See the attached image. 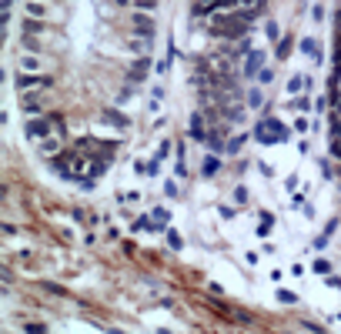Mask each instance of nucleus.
Returning <instances> with one entry per match:
<instances>
[{
  "instance_id": "obj_19",
  "label": "nucleus",
  "mask_w": 341,
  "mask_h": 334,
  "mask_svg": "<svg viewBox=\"0 0 341 334\" xmlns=\"http://www.w3.org/2000/svg\"><path fill=\"white\" fill-rule=\"evenodd\" d=\"M315 271H318V274H331V261L318 258V261H315Z\"/></svg>"
},
{
  "instance_id": "obj_2",
  "label": "nucleus",
  "mask_w": 341,
  "mask_h": 334,
  "mask_svg": "<svg viewBox=\"0 0 341 334\" xmlns=\"http://www.w3.org/2000/svg\"><path fill=\"white\" fill-rule=\"evenodd\" d=\"M131 30L137 34V37L154 40V34H157V24L151 20V14H147V10H141V14H134V17H131Z\"/></svg>"
},
{
  "instance_id": "obj_12",
  "label": "nucleus",
  "mask_w": 341,
  "mask_h": 334,
  "mask_svg": "<svg viewBox=\"0 0 341 334\" xmlns=\"http://www.w3.org/2000/svg\"><path fill=\"white\" fill-rule=\"evenodd\" d=\"M151 44H154V40H147V37H137V34H134L127 47H131V54H147V50H151Z\"/></svg>"
},
{
  "instance_id": "obj_16",
  "label": "nucleus",
  "mask_w": 341,
  "mask_h": 334,
  "mask_svg": "<svg viewBox=\"0 0 341 334\" xmlns=\"http://www.w3.org/2000/svg\"><path fill=\"white\" fill-rule=\"evenodd\" d=\"M288 54H291V37H281L278 40V60H284Z\"/></svg>"
},
{
  "instance_id": "obj_20",
  "label": "nucleus",
  "mask_w": 341,
  "mask_h": 334,
  "mask_svg": "<svg viewBox=\"0 0 341 334\" xmlns=\"http://www.w3.org/2000/svg\"><path fill=\"white\" fill-rule=\"evenodd\" d=\"M134 3H137V10H147V14H151V10H157L161 0H134Z\"/></svg>"
},
{
  "instance_id": "obj_1",
  "label": "nucleus",
  "mask_w": 341,
  "mask_h": 334,
  "mask_svg": "<svg viewBox=\"0 0 341 334\" xmlns=\"http://www.w3.org/2000/svg\"><path fill=\"white\" fill-rule=\"evenodd\" d=\"M254 137H258L261 144H284V141L291 137V127H284L281 120H274V117H265V120L254 127Z\"/></svg>"
},
{
  "instance_id": "obj_21",
  "label": "nucleus",
  "mask_w": 341,
  "mask_h": 334,
  "mask_svg": "<svg viewBox=\"0 0 341 334\" xmlns=\"http://www.w3.org/2000/svg\"><path fill=\"white\" fill-rule=\"evenodd\" d=\"M268 40H281V30H278V24H274V20H268Z\"/></svg>"
},
{
  "instance_id": "obj_24",
  "label": "nucleus",
  "mask_w": 341,
  "mask_h": 334,
  "mask_svg": "<svg viewBox=\"0 0 341 334\" xmlns=\"http://www.w3.org/2000/svg\"><path fill=\"white\" fill-rule=\"evenodd\" d=\"M258 80H261V84H271V80H274V71H271V67H261Z\"/></svg>"
},
{
  "instance_id": "obj_15",
  "label": "nucleus",
  "mask_w": 341,
  "mask_h": 334,
  "mask_svg": "<svg viewBox=\"0 0 341 334\" xmlns=\"http://www.w3.org/2000/svg\"><path fill=\"white\" fill-rule=\"evenodd\" d=\"M301 87H308V77H291V80H288V91L291 94H298Z\"/></svg>"
},
{
  "instance_id": "obj_4",
  "label": "nucleus",
  "mask_w": 341,
  "mask_h": 334,
  "mask_svg": "<svg viewBox=\"0 0 341 334\" xmlns=\"http://www.w3.org/2000/svg\"><path fill=\"white\" fill-rule=\"evenodd\" d=\"M17 91H30V87H54V77H34V74H17Z\"/></svg>"
},
{
  "instance_id": "obj_9",
  "label": "nucleus",
  "mask_w": 341,
  "mask_h": 334,
  "mask_svg": "<svg viewBox=\"0 0 341 334\" xmlns=\"http://www.w3.org/2000/svg\"><path fill=\"white\" fill-rule=\"evenodd\" d=\"M107 124H114V127H131V117L127 114H121V111H114V107H104V114H100Z\"/></svg>"
},
{
  "instance_id": "obj_10",
  "label": "nucleus",
  "mask_w": 341,
  "mask_h": 334,
  "mask_svg": "<svg viewBox=\"0 0 341 334\" xmlns=\"http://www.w3.org/2000/svg\"><path fill=\"white\" fill-rule=\"evenodd\" d=\"M301 54H308L311 60H321V44H318L315 37H304L301 40Z\"/></svg>"
},
{
  "instance_id": "obj_13",
  "label": "nucleus",
  "mask_w": 341,
  "mask_h": 334,
  "mask_svg": "<svg viewBox=\"0 0 341 334\" xmlns=\"http://www.w3.org/2000/svg\"><path fill=\"white\" fill-rule=\"evenodd\" d=\"M44 30H47V24H44V20H34V17L24 20V34H44Z\"/></svg>"
},
{
  "instance_id": "obj_7",
  "label": "nucleus",
  "mask_w": 341,
  "mask_h": 334,
  "mask_svg": "<svg viewBox=\"0 0 341 334\" xmlns=\"http://www.w3.org/2000/svg\"><path fill=\"white\" fill-rule=\"evenodd\" d=\"M147 74H151V57L144 54L141 60H134V67L127 71V77H131V84H137V80H144Z\"/></svg>"
},
{
  "instance_id": "obj_5",
  "label": "nucleus",
  "mask_w": 341,
  "mask_h": 334,
  "mask_svg": "<svg viewBox=\"0 0 341 334\" xmlns=\"http://www.w3.org/2000/svg\"><path fill=\"white\" fill-rule=\"evenodd\" d=\"M261 67H265V54H261V50H251V54L244 57V71H241V74L254 77V74H261Z\"/></svg>"
},
{
  "instance_id": "obj_14",
  "label": "nucleus",
  "mask_w": 341,
  "mask_h": 334,
  "mask_svg": "<svg viewBox=\"0 0 341 334\" xmlns=\"http://www.w3.org/2000/svg\"><path fill=\"white\" fill-rule=\"evenodd\" d=\"M244 104H251V107H261V104H265V97H261V87H251V91L244 94Z\"/></svg>"
},
{
  "instance_id": "obj_11",
  "label": "nucleus",
  "mask_w": 341,
  "mask_h": 334,
  "mask_svg": "<svg viewBox=\"0 0 341 334\" xmlns=\"http://www.w3.org/2000/svg\"><path fill=\"white\" fill-rule=\"evenodd\" d=\"M224 137H227V124H218V127L208 134V141H211V147L214 150H221V144H224Z\"/></svg>"
},
{
  "instance_id": "obj_17",
  "label": "nucleus",
  "mask_w": 341,
  "mask_h": 334,
  "mask_svg": "<svg viewBox=\"0 0 341 334\" xmlns=\"http://www.w3.org/2000/svg\"><path fill=\"white\" fill-rule=\"evenodd\" d=\"M291 107H294V111H308V107H311V97H301V94H298V97H294V100H291Z\"/></svg>"
},
{
  "instance_id": "obj_8",
  "label": "nucleus",
  "mask_w": 341,
  "mask_h": 334,
  "mask_svg": "<svg viewBox=\"0 0 341 334\" xmlns=\"http://www.w3.org/2000/svg\"><path fill=\"white\" fill-rule=\"evenodd\" d=\"M20 107H24V114H27V117H34V114H44V97H40V94H27V97H24V100H20Z\"/></svg>"
},
{
  "instance_id": "obj_22",
  "label": "nucleus",
  "mask_w": 341,
  "mask_h": 334,
  "mask_svg": "<svg viewBox=\"0 0 341 334\" xmlns=\"http://www.w3.org/2000/svg\"><path fill=\"white\" fill-rule=\"evenodd\" d=\"M211 174H218V157H208V161H204V177H211Z\"/></svg>"
},
{
  "instance_id": "obj_27",
  "label": "nucleus",
  "mask_w": 341,
  "mask_h": 334,
  "mask_svg": "<svg viewBox=\"0 0 341 334\" xmlns=\"http://www.w3.org/2000/svg\"><path fill=\"white\" fill-rule=\"evenodd\" d=\"M294 130H301L304 134V130H308V117H298V120H294Z\"/></svg>"
},
{
  "instance_id": "obj_26",
  "label": "nucleus",
  "mask_w": 341,
  "mask_h": 334,
  "mask_svg": "<svg viewBox=\"0 0 341 334\" xmlns=\"http://www.w3.org/2000/svg\"><path fill=\"white\" fill-rule=\"evenodd\" d=\"M278 301H284V304H294V301H298V297L291 294V291H278Z\"/></svg>"
},
{
  "instance_id": "obj_18",
  "label": "nucleus",
  "mask_w": 341,
  "mask_h": 334,
  "mask_svg": "<svg viewBox=\"0 0 341 334\" xmlns=\"http://www.w3.org/2000/svg\"><path fill=\"white\" fill-rule=\"evenodd\" d=\"M241 144H244V134H238V137H231V141H227V154H238V150H241Z\"/></svg>"
},
{
  "instance_id": "obj_23",
  "label": "nucleus",
  "mask_w": 341,
  "mask_h": 334,
  "mask_svg": "<svg viewBox=\"0 0 341 334\" xmlns=\"http://www.w3.org/2000/svg\"><path fill=\"white\" fill-rule=\"evenodd\" d=\"M27 14H30V17H44V7H40L37 0H30V3H27Z\"/></svg>"
},
{
  "instance_id": "obj_28",
  "label": "nucleus",
  "mask_w": 341,
  "mask_h": 334,
  "mask_svg": "<svg viewBox=\"0 0 341 334\" xmlns=\"http://www.w3.org/2000/svg\"><path fill=\"white\" fill-rule=\"evenodd\" d=\"M0 3H3V7H7V10H10V3H14V0H0Z\"/></svg>"
},
{
  "instance_id": "obj_3",
  "label": "nucleus",
  "mask_w": 341,
  "mask_h": 334,
  "mask_svg": "<svg viewBox=\"0 0 341 334\" xmlns=\"http://www.w3.org/2000/svg\"><path fill=\"white\" fill-rule=\"evenodd\" d=\"M50 124H54L50 117H37V120L30 117L27 127H24V134H27L30 141H47V137H50Z\"/></svg>"
},
{
  "instance_id": "obj_25",
  "label": "nucleus",
  "mask_w": 341,
  "mask_h": 334,
  "mask_svg": "<svg viewBox=\"0 0 341 334\" xmlns=\"http://www.w3.org/2000/svg\"><path fill=\"white\" fill-rule=\"evenodd\" d=\"M168 244H170V247H174V251H181V238H177L174 231H168Z\"/></svg>"
},
{
  "instance_id": "obj_6",
  "label": "nucleus",
  "mask_w": 341,
  "mask_h": 334,
  "mask_svg": "<svg viewBox=\"0 0 341 334\" xmlns=\"http://www.w3.org/2000/svg\"><path fill=\"white\" fill-rule=\"evenodd\" d=\"M191 141H208V127H204V114H191V127H188Z\"/></svg>"
}]
</instances>
